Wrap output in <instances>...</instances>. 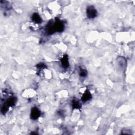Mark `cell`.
<instances>
[{
    "instance_id": "6da1fadb",
    "label": "cell",
    "mask_w": 135,
    "mask_h": 135,
    "mask_svg": "<svg viewBox=\"0 0 135 135\" xmlns=\"http://www.w3.org/2000/svg\"><path fill=\"white\" fill-rule=\"evenodd\" d=\"M64 24L60 20L55 21H50L47 26L46 31L49 35H51L55 32H61L64 30Z\"/></svg>"
},
{
    "instance_id": "7a4b0ae2",
    "label": "cell",
    "mask_w": 135,
    "mask_h": 135,
    "mask_svg": "<svg viewBox=\"0 0 135 135\" xmlns=\"http://www.w3.org/2000/svg\"><path fill=\"white\" fill-rule=\"evenodd\" d=\"M86 14L88 18L90 19H92L97 16L98 12L96 9L92 5L88 6L87 8Z\"/></svg>"
},
{
    "instance_id": "3957f363",
    "label": "cell",
    "mask_w": 135,
    "mask_h": 135,
    "mask_svg": "<svg viewBox=\"0 0 135 135\" xmlns=\"http://www.w3.org/2000/svg\"><path fill=\"white\" fill-rule=\"evenodd\" d=\"M41 115V112L40 110L36 107H33L31 111L30 117L33 120H37L38 119Z\"/></svg>"
},
{
    "instance_id": "277c9868",
    "label": "cell",
    "mask_w": 135,
    "mask_h": 135,
    "mask_svg": "<svg viewBox=\"0 0 135 135\" xmlns=\"http://www.w3.org/2000/svg\"><path fill=\"white\" fill-rule=\"evenodd\" d=\"M33 22L37 24H40L42 22V20L40 15L37 13H34L31 17Z\"/></svg>"
},
{
    "instance_id": "5b68a950",
    "label": "cell",
    "mask_w": 135,
    "mask_h": 135,
    "mask_svg": "<svg viewBox=\"0 0 135 135\" xmlns=\"http://www.w3.org/2000/svg\"><path fill=\"white\" fill-rule=\"evenodd\" d=\"M92 98V95L91 93L89 91H86L82 95V98H81V100L84 103L87 102L89 100H90Z\"/></svg>"
},
{
    "instance_id": "8992f818",
    "label": "cell",
    "mask_w": 135,
    "mask_h": 135,
    "mask_svg": "<svg viewBox=\"0 0 135 135\" xmlns=\"http://www.w3.org/2000/svg\"><path fill=\"white\" fill-rule=\"evenodd\" d=\"M61 63L64 68H67L69 65L68 57L66 55H64L61 59Z\"/></svg>"
},
{
    "instance_id": "52a82bcc",
    "label": "cell",
    "mask_w": 135,
    "mask_h": 135,
    "mask_svg": "<svg viewBox=\"0 0 135 135\" xmlns=\"http://www.w3.org/2000/svg\"><path fill=\"white\" fill-rule=\"evenodd\" d=\"M16 101V98L15 97H11L7 99L5 104L10 106H13L15 105Z\"/></svg>"
},
{
    "instance_id": "ba28073f",
    "label": "cell",
    "mask_w": 135,
    "mask_h": 135,
    "mask_svg": "<svg viewBox=\"0 0 135 135\" xmlns=\"http://www.w3.org/2000/svg\"><path fill=\"white\" fill-rule=\"evenodd\" d=\"M117 62H118V65L119 66V68L122 69L123 68H125V67L126 66V61L125 59H123L122 57H121V58H118L117 59Z\"/></svg>"
},
{
    "instance_id": "9c48e42d",
    "label": "cell",
    "mask_w": 135,
    "mask_h": 135,
    "mask_svg": "<svg viewBox=\"0 0 135 135\" xmlns=\"http://www.w3.org/2000/svg\"><path fill=\"white\" fill-rule=\"evenodd\" d=\"M72 107L73 109H79L81 108V104L77 100H73L72 101Z\"/></svg>"
},
{
    "instance_id": "30bf717a",
    "label": "cell",
    "mask_w": 135,
    "mask_h": 135,
    "mask_svg": "<svg viewBox=\"0 0 135 135\" xmlns=\"http://www.w3.org/2000/svg\"><path fill=\"white\" fill-rule=\"evenodd\" d=\"M80 77H82V78H85L87 75V71L84 69V68H80Z\"/></svg>"
},
{
    "instance_id": "8fae6325",
    "label": "cell",
    "mask_w": 135,
    "mask_h": 135,
    "mask_svg": "<svg viewBox=\"0 0 135 135\" xmlns=\"http://www.w3.org/2000/svg\"><path fill=\"white\" fill-rule=\"evenodd\" d=\"M46 68V65L43 63H39L37 65V68L39 69H43Z\"/></svg>"
}]
</instances>
